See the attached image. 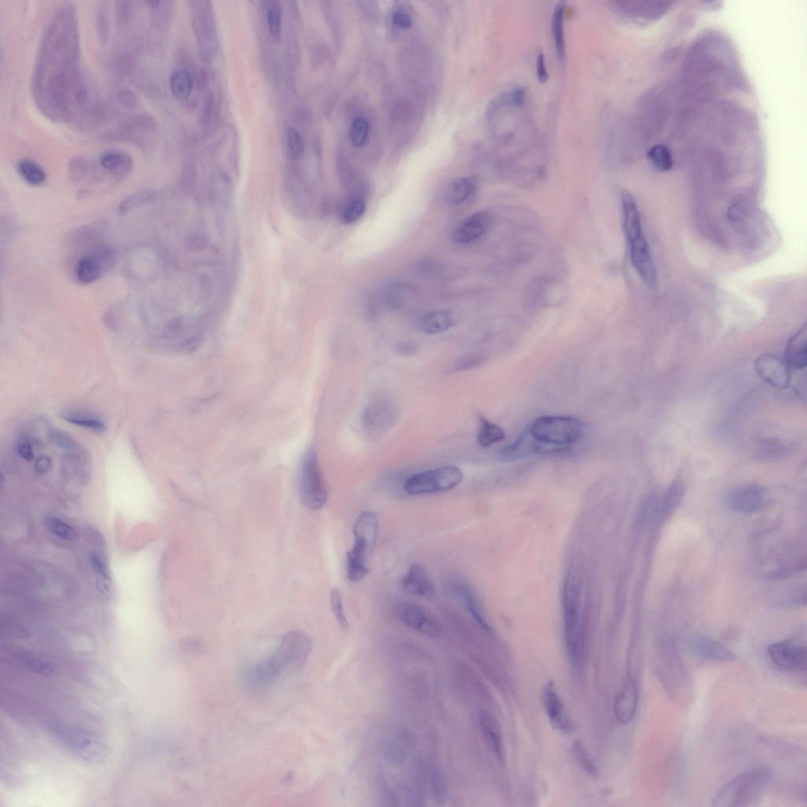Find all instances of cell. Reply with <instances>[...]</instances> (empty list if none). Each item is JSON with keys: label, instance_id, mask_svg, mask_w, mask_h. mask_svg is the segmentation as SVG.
I'll list each match as a JSON object with an SVG mask.
<instances>
[{"label": "cell", "instance_id": "obj_46", "mask_svg": "<svg viewBox=\"0 0 807 807\" xmlns=\"http://www.w3.org/2000/svg\"><path fill=\"white\" fill-rule=\"evenodd\" d=\"M89 563H91V567L95 574H98L106 579H110V576L108 564L99 555L91 554L89 555Z\"/></svg>", "mask_w": 807, "mask_h": 807}, {"label": "cell", "instance_id": "obj_23", "mask_svg": "<svg viewBox=\"0 0 807 807\" xmlns=\"http://www.w3.org/2000/svg\"><path fill=\"white\" fill-rule=\"evenodd\" d=\"M455 324L454 315L446 310L426 313L420 318L419 326L423 332L439 335L450 330Z\"/></svg>", "mask_w": 807, "mask_h": 807}, {"label": "cell", "instance_id": "obj_43", "mask_svg": "<svg viewBox=\"0 0 807 807\" xmlns=\"http://www.w3.org/2000/svg\"><path fill=\"white\" fill-rule=\"evenodd\" d=\"M393 23L402 30H409L412 25L413 20L411 13L405 8L398 6L393 12Z\"/></svg>", "mask_w": 807, "mask_h": 807}, {"label": "cell", "instance_id": "obj_51", "mask_svg": "<svg viewBox=\"0 0 807 807\" xmlns=\"http://www.w3.org/2000/svg\"><path fill=\"white\" fill-rule=\"evenodd\" d=\"M52 461L46 456L40 457L36 462L35 468L37 472L46 473L50 470Z\"/></svg>", "mask_w": 807, "mask_h": 807}, {"label": "cell", "instance_id": "obj_20", "mask_svg": "<svg viewBox=\"0 0 807 807\" xmlns=\"http://www.w3.org/2000/svg\"><path fill=\"white\" fill-rule=\"evenodd\" d=\"M395 412L393 407L386 402H376L367 407L363 415L365 429L372 431L388 429L394 423Z\"/></svg>", "mask_w": 807, "mask_h": 807}, {"label": "cell", "instance_id": "obj_25", "mask_svg": "<svg viewBox=\"0 0 807 807\" xmlns=\"http://www.w3.org/2000/svg\"><path fill=\"white\" fill-rule=\"evenodd\" d=\"M477 190V182L472 178H460L455 179L448 186L445 193V199L451 205H460L468 201Z\"/></svg>", "mask_w": 807, "mask_h": 807}, {"label": "cell", "instance_id": "obj_21", "mask_svg": "<svg viewBox=\"0 0 807 807\" xmlns=\"http://www.w3.org/2000/svg\"><path fill=\"white\" fill-rule=\"evenodd\" d=\"M784 361L790 370L800 371L806 367V325H804L789 339L785 349Z\"/></svg>", "mask_w": 807, "mask_h": 807}, {"label": "cell", "instance_id": "obj_17", "mask_svg": "<svg viewBox=\"0 0 807 807\" xmlns=\"http://www.w3.org/2000/svg\"><path fill=\"white\" fill-rule=\"evenodd\" d=\"M402 588L412 596L429 599L436 596V588L422 564H413L402 579Z\"/></svg>", "mask_w": 807, "mask_h": 807}, {"label": "cell", "instance_id": "obj_3", "mask_svg": "<svg viewBox=\"0 0 807 807\" xmlns=\"http://www.w3.org/2000/svg\"><path fill=\"white\" fill-rule=\"evenodd\" d=\"M768 767L760 765L741 772L731 780L713 800L717 807H748L760 802L772 777Z\"/></svg>", "mask_w": 807, "mask_h": 807}, {"label": "cell", "instance_id": "obj_32", "mask_svg": "<svg viewBox=\"0 0 807 807\" xmlns=\"http://www.w3.org/2000/svg\"><path fill=\"white\" fill-rule=\"evenodd\" d=\"M63 417L69 423L84 427V429L95 432L102 433L106 429V426L102 420L98 417L89 415V414L86 412L74 410L66 411L63 413Z\"/></svg>", "mask_w": 807, "mask_h": 807}, {"label": "cell", "instance_id": "obj_18", "mask_svg": "<svg viewBox=\"0 0 807 807\" xmlns=\"http://www.w3.org/2000/svg\"><path fill=\"white\" fill-rule=\"evenodd\" d=\"M688 646L694 654L701 658L716 661H733L735 654L717 641L701 636L690 638Z\"/></svg>", "mask_w": 807, "mask_h": 807}, {"label": "cell", "instance_id": "obj_45", "mask_svg": "<svg viewBox=\"0 0 807 807\" xmlns=\"http://www.w3.org/2000/svg\"><path fill=\"white\" fill-rule=\"evenodd\" d=\"M149 199H150L149 192L137 193V195L126 199L125 201L121 204L120 206V211L121 213L127 212L134 209L135 207L139 204L146 203L149 201Z\"/></svg>", "mask_w": 807, "mask_h": 807}, {"label": "cell", "instance_id": "obj_7", "mask_svg": "<svg viewBox=\"0 0 807 807\" xmlns=\"http://www.w3.org/2000/svg\"><path fill=\"white\" fill-rule=\"evenodd\" d=\"M300 492L303 505L313 511L322 509L326 504L327 489L318 458L313 449L308 450L302 459Z\"/></svg>", "mask_w": 807, "mask_h": 807}, {"label": "cell", "instance_id": "obj_13", "mask_svg": "<svg viewBox=\"0 0 807 807\" xmlns=\"http://www.w3.org/2000/svg\"><path fill=\"white\" fill-rule=\"evenodd\" d=\"M542 701L551 726L562 733H571L574 729V724H572L559 695L557 694L554 682H549L545 687Z\"/></svg>", "mask_w": 807, "mask_h": 807}, {"label": "cell", "instance_id": "obj_2", "mask_svg": "<svg viewBox=\"0 0 807 807\" xmlns=\"http://www.w3.org/2000/svg\"><path fill=\"white\" fill-rule=\"evenodd\" d=\"M624 229L629 245L632 265L641 280L649 287L657 284L658 274L650 248L644 236L637 204L631 196L622 199Z\"/></svg>", "mask_w": 807, "mask_h": 807}, {"label": "cell", "instance_id": "obj_6", "mask_svg": "<svg viewBox=\"0 0 807 807\" xmlns=\"http://www.w3.org/2000/svg\"><path fill=\"white\" fill-rule=\"evenodd\" d=\"M464 475L458 467L447 465L412 475L405 482V492L412 496L446 492L458 487Z\"/></svg>", "mask_w": 807, "mask_h": 807}, {"label": "cell", "instance_id": "obj_42", "mask_svg": "<svg viewBox=\"0 0 807 807\" xmlns=\"http://www.w3.org/2000/svg\"><path fill=\"white\" fill-rule=\"evenodd\" d=\"M267 23L271 35L278 39L281 32V10L279 2H273L267 11Z\"/></svg>", "mask_w": 807, "mask_h": 807}, {"label": "cell", "instance_id": "obj_1", "mask_svg": "<svg viewBox=\"0 0 807 807\" xmlns=\"http://www.w3.org/2000/svg\"><path fill=\"white\" fill-rule=\"evenodd\" d=\"M311 651V639L306 634L288 632L273 656L260 662L255 668L252 678L260 684H269L282 672L291 671L305 665Z\"/></svg>", "mask_w": 807, "mask_h": 807}, {"label": "cell", "instance_id": "obj_22", "mask_svg": "<svg viewBox=\"0 0 807 807\" xmlns=\"http://www.w3.org/2000/svg\"><path fill=\"white\" fill-rule=\"evenodd\" d=\"M105 254V252L102 253L99 252L85 255L84 257H81L77 261L75 266V275L81 284H91L100 279L103 270V265H105L103 261L108 256L107 254L106 256L101 258Z\"/></svg>", "mask_w": 807, "mask_h": 807}, {"label": "cell", "instance_id": "obj_14", "mask_svg": "<svg viewBox=\"0 0 807 807\" xmlns=\"http://www.w3.org/2000/svg\"><path fill=\"white\" fill-rule=\"evenodd\" d=\"M493 222L492 213L481 211L468 216L454 230L453 238L455 243L467 245L474 243L491 228Z\"/></svg>", "mask_w": 807, "mask_h": 807}, {"label": "cell", "instance_id": "obj_12", "mask_svg": "<svg viewBox=\"0 0 807 807\" xmlns=\"http://www.w3.org/2000/svg\"><path fill=\"white\" fill-rule=\"evenodd\" d=\"M765 499V489L756 484L738 486L727 494L726 505L736 513H749L760 509Z\"/></svg>", "mask_w": 807, "mask_h": 807}, {"label": "cell", "instance_id": "obj_30", "mask_svg": "<svg viewBox=\"0 0 807 807\" xmlns=\"http://www.w3.org/2000/svg\"><path fill=\"white\" fill-rule=\"evenodd\" d=\"M685 495V484L680 480L675 481L668 489L661 505L659 507V515L662 518H666L677 509Z\"/></svg>", "mask_w": 807, "mask_h": 807}, {"label": "cell", "instance_id": "obj_19", "mask_svg": "<svg viewBox=\"0 0 807 807\" xmlns=\"http://www.w3.org/2000/svg\"><path fill=\"white\" fill-rule=\"evenodd\" d=\"M549 451L555 452L551 448L536 441L528 429L513 443L505 447L499 455L502 460H516L528 458L533 454Z\"/></svg>", "mask_w": 807, "mask_h": 807}, {"label": "cell", "instance_id": "obj_15", "mask_svg": "<svg viewBox=\"0 0 807 807\" xmlns=\"http://www.w3.org/2000/svg\"><path fill=\"white\" fill-rule=\"evenodd\" d=\"M398 615L402 622L410 629L436 637L440 632V627L434 618L422 606L404 603L399 606Z\"/></svg>", "mask_w": 807, "mask_h": 807}, {"label": "cell", "instance_id": "obj_8", "mask_svg": "<svg viewBox=\"0 0 807 807\" xmlns=\"http://www.w3.org/2000/svg\"><path fill=\"white\" fill-rule=\"evenodd\" d=\"M581 586L575 576L571 575L565 590L564 637L571 664L576 666L581 661Z\"/></svg>", "mask_w": 807, "mask_h": 807}, {"label": "cell", "instance_id": "obj_33", "mask_svg": "<svg viewBox=\"0 0 807 807\" xmlns=\"http://www.w3.org/2000/svg\"><path fill=\"white\" fill-rule=\"evenodd\" d=\"M170 86L172 93L179 100L189 98L192 91L191 75L186 71H177L171 74Z\"/></svg>", "mask_w": 807, "mask_h": 807}, {"label": "cell", "instance_id": "obj_35", "mask_svg": "<svg viewBox=\"0 0 807 807\" xmlns=\"http://www.w3.org/2000/svg\"><path fill=\"white\" fill-rule=\"evenodd\" d=\"M648 158L655 170L660 172L670 170L673 168V157L671 151L664 146L653 147L648 151Z\"/></svg>", "mask_w": 807, "mask_h": 807}, {"label": "cell", "instance_id": "obj_44", "mask_svg": "<svg viewBox=\"0 0 807 807\" xmlns=\"http://www.w3.org/2000/svg\"><path fill=\"white\" fill-rule=\"evenodd\" d=\"M288 144L293 156L298 157L301 155L303 150V144L298 131L291 128L288 131Z\"/></svg>", "mask_w": 807, "mask_h": 807}, {"label": "cell", "instance_id": "obj_39", "mask_svg": "<svg viewBox=\"0 0 807 807\" xmlns=\"http://www.w3.org/2000/svg\"><path fill=\"white\" fill-rule=\"evenodd\" d=\"M365 208L366 206L363 199L360 197L351 199L342 212L344 222L348 224L355 223L364 216Z\"/></svg>", "mask_w": 807, "mask_h": 807}, {"label": "cell", "instance_id": "obj_28", "mask_svg": "<svg viewBox=\"0 0 807 807\" xmlns=\"http://www.w3.org/2000/svg\"><path fill=\"white\" fill-rule=\"evenodd\" d=\"M415 294L416 292L410 286L396 284L386 289L385 298L390 308L397 310L412 303L415 298Z\"/></svg>", "mask_w": 807, "mask_h": 807}, {"label": "cell", "instance_id": "obj_36", "mask_svg": "<svg viewBox=\"0 0 807 807\" xmlns=\"http://www.w3.org/2000/svg\"><path fill=\"white\" fill-rule=\"evenodd\" d=\"M45 524L52 534L62 540L72 541L77 538V532L70 524L55 517H47Z\"/></svg>", "mask_w": 807, "mask_h": 807}, {"label": "cell", "instance_id": "obj_31", "mask_svg": "<svg viewBox=\"0 0 807 807\" xmlns=\"http://www.w3.org/2000/svg\"><path fill=\"white\" fill-rule=\"evenodd\" d=\"M18 170L23 180L31 186H40L46 181L45 170L35 161L28 158L21 161L18 164Z\"/></svg>", "mask_w": 807, "mask_h": 807}, {"label": "cell", "instance_id": "obj_4", "mask_svg": "<svg viewBox=\"0 0 807 807\" xmlns=\"http://www.w3.org/2000/svg\"><path fill=\"white\" fill-rule=\"evenodd\" d=\"M379 532L377 515L366 511L357 517L354 526V543L347 555V571L349 581H362L369 574L368 559L373 552Z\"/></svg>", "mask_w": 807, "mask_h": 807}, {"label": "cell", "instance_id": "obj_37", "mask_svg": "<svg viewBox=\"0 0 807 807\" xmlns=\"http://www.w3.org/2000/svg\"><path fill=\"white\" fill-rule=\"evenodd\" d=\"M572 755H574L576 762L579 765L583 770L587 772L588 774L592 777L598 776V771L596 765L591 760L587 751H586L583 743L579 741H576L572 745L571 748Z\"/></svg>", "mask_w": 807, "mask_h": 807}, {"label": "cell", "instance_id": "obj_40", "mask_svg": "<svg viewBox=\"0 0 807 807\" xmlns=\"http://www.w3.org/2000/svg\"><path fill=\"white\" fill-rule=\"evenodd\" d=\"M18 658L16 660L18 661L21 666L34 673L48 675L52 674L54 671L53 664L43 659L26 656V655H20Z\"/></svg>", "mask_w": 807, "mask_h": 807}, {"label": "cell", "instance_id": "obj_29", "mask_svg": "<svg viewBox=\"0 0 807 807\" xmlns=\"http://www.w3.org/2000/svg\"><path fill=\"white\" fill-rule=\"evenodd\" d=\"M456 592L462 603H463L469 613L477 620V622L482 629L488 632H491V629H489L484 617L482 615L477 599L475 597V596L471 588L464 583H460L457 585Z\"/></svg>", "mask_w": 807, "mask_h": 807}, {"label": "cell", "instance_id": "obj_24", "mask_svg": "<svg viewBox=\"0 0 807 807\" xmlns=\"http://www.w3.org/2000/svg\"><path fill=\"white\" fill-rule=\"evenodd\" d=\"M100 164L105 170L117 179L125 178L132 170L131 158L118 151H108L100 156Z\"/></svg>", "mask_w": 807, "mask_h": 807}, {"label": "cell", "instance_id": "obj_26", "mask_svg": "<svg viewBox=\"0 0 807 807\" xmlns=\"http://www.w3.org/2000/svg\"><path fill=\"white\" fill-rule=\"evenodd\" d=\"M480 726L486 739L494 755L502 761L504 757V748L500 734V731L492 716L486 712H482L480 716Z\"/></svg>", "mask_w": 807, "mask_h": 807}, {"label": "cell", "instance_id": "obj_50", "mask_svg": "<svg viewBox=\"0 0 807 807\" xmlns=\"http://www.w3.org/2000/svg\"><path fill=\"white\" fill-rule=\"evenodd\" d=\"M120 102L127 108H134L137 105V96L129 91H122L118 94Z\"/></svg>", "mask_w": 807, "mask_h": 807}, {"label": "cell", "instance_id": "obj_5", "mask_svg": "<svg viewBox=\"0 0 807 807\" xmlns=\"http://www.w3.org/2000/svg\"><path fill=\"white\" fill-rule=\"evenodd\" d=\"M529 430L539 443L560 451L582 438L584 426L576 417L547 416L536 419Z\"/></svg>", "mask_w": 807, "mask_h": 807}, {"label": "cell", "instance_id": "obj_11", "mask_svg": "<svg viewBox=\"0 0 807 807\" xmlns=\"http://www.w3.org/2000/svg\"><path fill=\"white\" fill-rule=\"evenodd\" d=\"M755 368L756 373L763 381L774 388L784 390L790 383V369L784 360L772 354H764L758 356Z\"/></svg>", "mask_w": 807, "mask_h": 807}, {"label": "cell", "instance_id": "obj_49", "mask_svg": "<svg viewBox=\"0 0 807 807\" xmlns=\"http://www.w3.org/2000/svg\"><path fill=\"white\" fill-rule=\"evenodd\" d=\"M537 78L542 84L548 81V71L542 52L538 54L536 59Z\"/></svg>", "mask_w": 807, "mask_h": 807}, {"label": "cell", "instance_id": "obj_47", "mask_svg": "<svg viewBox=\"0 0 807 807\" xmlns=\"http://www.w3.org/2000/svg\"><path fill=\"white\" fill-rule=\"evenodd\" d=\"M482 358L479 356L470 355L466 356L460 359L456 363L453 364L452 368L453 371H462L471 369L477 365L480 364Z\"/></svg>", "mask_w": 807, "mask_h": 807}, {"label": "cell", "instance_id": "obj_27", "mask_svg": "<svg viewBox=\"0 0 807 807\" xmlns=\"http://www.w3.org/2000/svg\"><path fill=\"white\" fill-rule=\"evenodd\" d=\"M564 12L565 4L564 2L558 3L554 11L553 23H552L555 50L557 58L562 64L564 63L565 57H567L564 30Z\"/></svg>", "mask_w": 807, "mask_h": 807}, {"label": "cell", "instance_id": "obj_9", "mask_svg": "<svg viewBox=\"0 0 807 807\" xmlns=\"http://www.w3.org/2000/svg\"><path fill=\"white\" fill-rule=\"evenodd\" d=\"M51 732L68 750L86 762H100L105 757V744L95 736L59 724L51 726Z\"/></svg>", "mask_w": 807, "mask_h": 807}, {"label": "cell", "instance_id": "obj_16", "mask_svg": "<svg viewBox=\"0 0 807 807\" xmlns=\"http://www.w3.org/2000/svg\"><path fill=\"white\" fill-rule=\"evenodd\" d=\"M638 707V688L636 680L629 678L617 693L613 712L619 723L627 725L636 715Z\"/></svg>", "mask_w": 807, "mask_h": 807}, {"label": "cell", "instance_id": "obj_48", "mask_svg": "<svg viewBox=\"0 0 807 807\" xmlns=\"http://www.w3.org/2000/svg\"><path fill=\"white\" fill-rule=\"evenodd\" d=\"M17 452L21 458L30 461L33 459L34 451L31 441L28 437H22L17 444Z\"/></svg>", "mask_w": 807, "mask_h": 807}, {"label": "cell", "instance_id": "obj_38", "mask_svg": "<svg viewBox=\"0 0 807 807\" xmlns=\"http://www.w3.org/2000/svg\"><path fill=\"white\" fill-rule=\"evenodd\" d=\"M370 123L364 118H356L352 122L350 138L354 146L360 148L366 144L370 134Z\"/></svg>", "mask_w": 807, "mask_h": 807}, {"label": "cell", "instance_id": "obj_41", "mask_svg": "<svg viewBox=\"0 0 807 807\" xmlns=\"http://www.w3.org/2000/svg\"><path fill=\"white\" fill-rule=\"evenodd\" d=\"M330 605L337 623L342 629H349V622L344 610L343 600L339 588H334L330 591Z\"/></svg>", "mask_w": 807, "mask_h": 807}, {"label": "cell", "instance_id": "obj_34", "mask_svg": "<svg viewBox=\"0 0 807 807\" xmlns=\"http://www.w3.org/2000/svg\"><path fill=\"white\" fill-rule=\"evenodd\" d=\"M505 432L500 426L489 422L485 418L480 419V426L478 432V443L482 447L492 446L504 439Z\"/></svg>", "mask_w": 807, "mask_h": 807}, {"label": "cell", "instance_id": "obj_10", "mask_svg": "<svg viewBox=\"0 0 807 807\" xmlns=\"http://www.w3.org/2000/svg\"><path fill=\"white\" fill-rule=\"evenodd\" d=\"M767 653L772 663L783 670L805 673L807 668V650L803 645L786 640L771 644Z\"/></svg>", "mask_w": 807, "mask_h": 807}]
</instances>
